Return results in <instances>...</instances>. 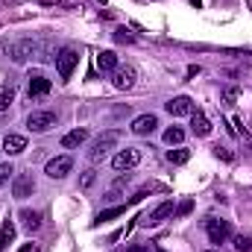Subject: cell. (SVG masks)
<instances>
[{
	"label": "cell",
	"instance_id": "obj_1",
	"mask_svg": "<svg viewBox=\"0 0 252 252\" xmlns=\"http://www.w3.org/2000/svg\"><path fill=\"white\" fill-rule=\"evenodd\" d=\"M38 53H41V44L35 38H21V41H15L9 47V56H12L15 64H27L32 56H38Z\"/></svg>",
	"mask_w": 252,
	"mask_h": 252
},
{
	"label": "cell",
	"instance_id": "obj_2",
	"mask_svg": "<svg viewBox=\"0 0 252 252\" xmlns=\"http://www.w3.org/2000/svg\"><path fill=\"white\" fill-rule=\"evenodd\" d=\"M115 141H118V132H106V135H100V138L91 144V150H88V161H91V164H100V161L109 156V150L115 147Z\"/></svg>",
	"mask_w": 252,
	"mask_h": 252
},
{
	"label": "cell",
	"instance_id": "obj_3",
	"mask_svg": "<svg viewBox=\"0 0 252 252\" xmlns=\"http://www.w3.org/2000/svg\"><path fill=\"white\" fill-rule=\"evenodd\" d=\"M205 235L211 244H226L232 238V223L229 220H217V217H208L205 220Z\"/></svg>",
	"mask_w": 252,
	"mask_h": 252
},
{
	"label": "cell",
	"instance_id": "obj_4",
	"mask_svg": "<svg viewBox=\"0 0 252 252\" xmlns=\"http://www.w3.org/2000/svg\"><path fill=\"white\" fill-rule=\"evenodd\" d=\"M135 79H138V70H135L132 64H118L115 73H112V82H115L118 91H129V88H135Z\"/></svg>",
	"mask_w": 252,
	"mask_h": 252
},
{
	"label": "cell",
	"instance_id": "obj_5",
	"mask_svg": "<svg viewBox=\"0 0 252 252\" xmlns=\"http://www.w3.org/2000/svg\"><path fill=\"white\" fill-rule=\"evenodd\" d=\"M76 62H79V53H76V50H70V47H64L62 53L56 56V70H59V79H62V82L70 79V73H73Z\"/></svg>",
	"mask_w": 252,
	"mask_h": 252
},
{
	"label": "cell",
	"instance_id": "obj_6",
	"mask_svg": "<svg viewBox=\"0 0 252 252\" xmlns=\"http://www.w3.org/2000/svg\"><path fill=\"white\" fill-rule=\"evenodd\" d=\"M56 126V112H32L27 118V129L30 132H50Z\"/></svg>",
	"mask_w": 252,
	"mask_h": 252
},
{
	"label": "cell",
	"instance_id": "obj_7",
	"mask_svg": "<svg viewBox=\"0 0 252 252\" xmlns=\"http://www.w3.org/2000/svg\"><path fill=\"white\" fill-rule=\"evenodd\" d=\"M138 161H141V150H138V147H126V150H121V153L112 158V167H115V170H132Z\"/></svg>",
	"mask_w": 252,
	"mask_h": 252
},
{
	"label": "cell",
	"instance_id": "obj_8",
	"mask_svg": "<svg viewBox=\"0 0 252 252\" xmlns=\"http://www.w3.org/2000/svg\"><path fill=\"white\" fill-rule=\"evenodd\" d=\"M70 167H73V158H70V156H56V158L47 161L44 173H47L50 179H64V176L70 173Z\"/></svg>",
	"mask_w": 252,
	"mask_h": 252
},
{
	"label": "cell",
	"instance_id": "obj_9",
	"mask_svg": "<svg viewBox=\"0 0 252 252\" xmlns=\"http://www.w3.org/2000/svg\"><path fill=\"white\" fill-rule=\"evenodd\" d=\"M173 214V199H164V202H158L147 217H144V226H158L161 220H167Z\"/></svg>",
	"mask_w": 252,
	"mask_h": 252
},
{
	"label": "cell",
	"instance_id": "obj_10",
	"mask_svg": "<svg viewBox=\"0 0 252 252\" xmlns=\"http://www.w3.org/2000/svg\"><path fill=\"white\" fill-rule=\"evenodd\" d=\"M167 112L173 115V118H188V115H193V103H190V97H173L170 103H167Z\"/></svg>",
	"mask_w": 252,
	"mask_h": 252
},
{
	"label": "cell",
	"instance_id": "obj_11",
	"mask_svg": "<svg viewBox=\"0 0 252 252\" xmlns=\"http://www.w3.org/2000/svg\"><path fill=\"white\" fill-rule=\"evenodd\" d=\"M32 190H35V182H32V176H27V173H21V176L15 179V185H12V193H15L18 199L32 196Z\"/></svg>",
	"mask_w": 252,
	"mask_h": 252
},
{
	"label": "cell",
	"instance_id": "obj_12",
	"mask_svg": "<svg viewBox=\"0 0 252 252\" xmlns=\"http://www.w3.org/2000/svg\"><path fill=\"white\" fill-rule=\"evenodd\" d=\"M156 126H158V118H156V115H141V118H135V121H132L129 129H132L135 135H150Z\"/></svg>",
	"mask_w": 252,
	"mask_h": 252
},
{
	"label": "cell",
	"instance_id": "obj_13",
	"mask_svg": "<svg viewBox=\"0 0 252 252\" xmlns=\"http://www.w3.org/2000/svg\"><path fill=\"white\" fill-rule=\"evenodd\" d=\"M47 91H50V79H44L41 73H32V76H30V100L44 97Z\"/></svg>",
	"mask_w": 252,
	"mask_h": 252
},
{
	"label": "cell",
	"instance_id": "obj_14",
	"mask_svg": "<svg viewBox=\"0 0 252 252\" xmlns=\"http://www.w3.org/2000/svg\"><path fill=\"white\" fill-rule=\"evenodd\" d=\"M21 223L27 232H38L41 229V211H32V208H21Z\"/></svg>",
	"mask_w": 252,
	"mask_h": 252
},
{
	"label": "cell",
	"instance_id": "obj_15",
	"mask_svg": "<svg viewBox=\"0 0 252 252\" xmlns=\"http://www.w3.org/2000/svg\"><path fill=\"white\" fill-rule=\"evenodd\" d=\"M190 129H193V135L205 138V135H211V121H208L202 112H193V115H190Z\"/></svg>",
	"mask_w": 252,
	"mask_h": 252
},
{
	"label": "cell",
	"instance_id": "obj_16",
	"mask_svg": "<svg viewBox=\"0 0 252 252\" xmlns=\"http://www.w3.org/2000/svg\"><path fill=\"white\" fill-rule=\"evenodd\" d=\"M3 150H6L9 156H18V153L27 150V138H24V135H6V138H3Z\"/></svg>",
	"mask_w": 252,
	"mask_h": 252
},
{
	"label": "cell",
	"instance_id": "obj_17",
	"mask_svg": "<svg viewBox=\"0 0 252 252\" xmlns=\"http://www.w3.org/2000/svg\"><path fill=\"white\" fill-rule=\"evenodd\" d=\"M97 67H100L103 73H115V67H118V56H115L112 50H100V53H97Z\"/></svg>",
	"mask_w": 252,
	"mask_h": 252
},
{
	"label": "cell",
	"instance_id": "obj_18",
	"mask_svg": "<svg viewBox=\"0 0 252 252\" xmlns=\"http://www.w3.org/2000/svg\"><path fill=\"white\" fill-rule=\"evenodd\" d=\"M12 241H15V223L6 217V220H3V226H0V252L9 250V244H12Z\"/></svg>",
	"mask_w": 252,
	"mask_h": 252
},
{
	"label": "cell",
	"instance_id": "obj_19",
	"mask_svg": "<svg viewBox=\"0 0 252 252\" xmlns=\"http://www.w3.org/2000/svg\"><path fill=\"white\" fill-rule=\"evenodd\" d=\"M85 138H88V132H85V129H73V132H67V135L62 138V147H64V150H73V147H79Z\"/></svg>",
	"mask_w": 252,
	"mask_h": 252
},
{
	"label": "cell",
	"instance_id": "obj_20",
	"mask_svg": "<svg viewBox=\"0 0 252 252\" xmlns=\"http://www.w3.org/2000/svg\"><path fill=\"white\" fill-rule=\"evenodd\" d=\"M124 211H126V205H115V208H106V211H100V214H97V220H94V223H97V226H100V223H109L112 217H121Z\"/></svg>",
	"mask_w": 252,
	"mask_h": 252
},
{
	"label": "cell",
	"instance_id": "obj_21",
	"mask_svg": "<svg viewBox=\"0 0 252 252\" xmlns=\"http://www.w3.org/2000/svg\"><path fill=\"white\" fill-rule=\"evenodd\" d=\"M190 158V150H185V147H179V150H167V161L170 164H185Z\"/></svg>",
	"mask_w": 252,
	"mask_h": 252
},
{
	"label": "cell",
	"instance_id": "obj_22",
	"mask_svg": "<svg viewBox=\"0 0 252 252\" xmlns=\"http://www.w3.org/2000/svg\"><path fill=\"white\" fill-rule=\"evenodd\" d=\"M164 141L173 147V144H182L185 141V129H179V126H170L167 132H164Z\"/></svg>",
	"mask_w": 252,
	"mask_h": 252
},
{
	"label": "cell",
	"instance_id": "obj_23",
	"mask_svg": "<svg viewBox=\"0 0 252 252\" xmlns=\"http://www.w3.org/2000/svg\"><path fill=\"white\" fill-rule=\"evenodd\" d=\"M235 250L238 252H252V238L250 235H235Z\"/></svg>",
	"mask_w": 252,
	"mask_h": 252
},
{
	"label": "cell",
	"instance_id": "obj_24",
	"mask_svg": "<svg viewBox=\"0 0 252 252\" xmlns=\"http://www.w3.org/2000/svg\"><path fill=\"white\" fill-rule=\"evenodd\" d=\"M235 100H238V88H235V85L223 88V103H235Z\"/></svg>",
	"mask_w": 252,
	"mask_h": 252
},
{
	"label": "cell",
	"instance_id": "obj_25",
	"mask_svg": "<svg viewBox=\"0 0 252 252\" xmlns=\"http://www.w3.org/2000/svg\"><path fill=\"white\" fill-rule=\"evenodd\" d=\"M15 170H12V164H0V188L9 182V176H12Z\"/></svg>",
	"mask_w": 252,
	"mask_h": 252
},
{
	"label": "cell",
	"instance_id": "obj_26",
	"mask_svg": "<svg viewBox=\"0 0 252 252\" xmlns=\"http://www.w3.org/2000/svg\"><path fill=\"white\" fill-rule=\"evenodd\" d=\"M115 41H121V44H129V41H135V38L126 32L124 27H121V30H115Z\"/></svg>",
	"mask_w": 252,
	"mask_h": 252
},
{
	"label": "cell",
	"instance_id": "obj_27",
	"mask_svg": "<svg viewBox=\"0 0 252 252\" xmlns=\"http://www.w3.org/2000/svg\"><path fill=\"white\" fill-rule=\"evenodd\" d=\"M214 156H217V158H223V161H232V150H226V147H220V144L214 147Z\"/></svg>",
	"mask_w": 252,
	"mask_h": 252
},
{
	"label": "cell",
	"instance_id": "obj_28",
	"mask_svg": "<svg viewBox=\"0 0 252 252\" xmlns=\"http://www.w3.org/2000/svg\"><path fill=\"white\" fill-rule=\"evenodd\" d=\"M9 103H12V91H0V115L9 109Z\"/></svg>",
	"mask_w": 252,
	"mask_h": 252
},
{
	"label": "cell",
	"instance_id": "obj_29",
	"mask_svg": "<svg viewBox=\"0 0 252 252\" xmlns=\"http://www.w3.org/2000/svg\"><path fill=\"white\" fill-rule=\"evenodd\" d=\"M190 208H193V202H190V199H185V202H182V205H179V211H176V214H179V217H182V214H188Z\"/></svg>",
	"mask_w": 252,
	"mask_h": 252
},
{
	"label": "cell",
	"instance_id": "obj_30",
	"mask_svg": "<svg viewBox=\"0 0 252 252\" xmlns=\"http://www.w3.org/2000/svg\"><path fill=\"white\" fill-rule=\"evenodd\" d=\"M91 182H94V170H88V173H85V179H82V188H88Z\"/></svg>",
	"mask_w": 252,
	"mask_h": 252
},
{
	"label": "cell",
	"instance_id": "obj_31",
	"mask_svg": "<svg viewBox=\"0 0 252 252\" xmlns=\"http://www.w3.org/2000/svg\"><path fill=\"white\" fill-rule=\"evenodd\" d=\"M129 252H150V250H144V247H132Z\"/></svg>",
	"mask_w": 252,
	"mask_h": 252
},
{
	"label": "cell",
	"instance_id": "obj_32",
	"mask_svg": "<svg viewBox=\"0 0 252 252\" xmlns=\"http://www.w3.org/2000/svg\"><path fill=\"white\" fill-rule=\"evenodd\" d=\"M205 252H220V250H205Z\"/></svg>",
	"mask_w": 252,
	"mask_h": 252
},
{
	"label": "cell",
	"instance_id": "obj_33",
	"mask_svg": "<svg viewBox=\"0 0 252 252\" xmlns=\"http://www.w3.org/2000/svg\"><path fill=\"white\" fill-rule=\"evenodd\" d=\"M156 252H167V250H156Z\"/></svg>",
	"mask_w": 252,
	"mask_h": 252
}]
</instances>
